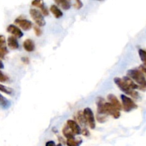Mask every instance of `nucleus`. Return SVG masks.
I'll list each match as a JSON object with an SVG mask.
<instances>
[{
    "label": "nucleus",
    "instance_id": "obj_1",
    "mask_svg": "<svg viewBox=\"0 0 146 146\" xmlns=\"http://www.w3.org/2000/svg\"><path fill=\"white\" fill-rule=\"evenodd\" d=\"M127 76L131 78L137 85L139 86V89L142 91L146 90V78L142 71L138 68L128 70L127 72Z\"/></svg>",
    "mask_w": 146,
    "mask_h": 146
},
{
    "label": "nucleus",
    "instance_id": "obj_2",
    "mask_svg": "<svg viewBox=\"0 0 146 146\" xmlns=\"http://www.w3.org/2000/svg\"><path fill=\"white\" fill-rule=\"evenodd\" d=\"M113 81L114 83L117 85V86H118L123 92L125 93L127 95L131 96L132 98H136V99L138 98V97H139V94H138V92L130 88L129 87H128V86L124 82L122 78L116 77V78H114Z\"/></svg>",
    "mask_w": 146,
    "mask_h": 146
},
{
    "label": "nucleus",
    "instance_id": "obj_3",
    "mask_svg": "<svg viewBox=\"0 0 146 146\" xmlns=\"http://www.w3.org/2000/svg\"><path fill=\"white\" fill-rule=\"evenodd\" d=\"M121 98L122 101V104H121L122 108L125 112H130V111L136 109L138 108V106L130 97L126 96L125 95H121Z\"/></svg>",
    "mask_w": 146,
    "mask_h": 146
},
{
    "label": "nucleus",
    "instance_id": "obj_4",
    "mask_svg": "<svg viewBox=\"0 0 146 146\" xmlns=\"http://www.w3.org/2000/svg\"><path fill=\"white\" fill-rule=\"evenodd\" d=\"M29 13L31 18L35 21L36 24L38 27H44L45 25L46 21L44 20V15L41 12V11L36 9H31L29 11Z\"/></svg>",
    "mask_w": 146,
    "mask_h": 146
},
{
    "label": "nucleus",
    "instance_id": "obj_5",
    "mask_svg": "<svg viewBox=\"0 0 146 146\" xmlns=\"http://www.w3.org/2000/svg\"><path fill=\"white\" fill-rule=\"evenodd\" d=\"M83 113L87 124L89 125L91 129H94L96 128V120L92 110L90 108H86L83 111Z\"/></svg>",
    "mask_w": 146,
    "mask_h": 146
},
{
    "label": "nucleus",
    "instance_id": "obj_6",
    "mask_svg": "<svg viewBox=\"0 0 146 146\" xmlns=\"http://www.w3.org/2000/svg\"><path fill=\"white\" fill-rule=\"evenodd\" d=\"M104 111H105V113L106 115H111L115 119L121 116V113H120L119 110L117 109L109 102H106L105 105H104Z\"/></svg>",
    "mask_w": 146,
    "mask_h": 146
},
{
    "label": "nucleus",
    "instance_id": "obj_7",
    "mask_svg": "<svg viewBox=\"0 0 146 146\" xmlns=\"http://www.w3.org/2000/svg\"><path fill=\"white\" fill-rule=\"evenodd\" d=\"M14 23L24 31H28V30L31 29L33 26L31 21L27 19L21 18V17H18V18L14 20Z\"/></svg>",
    "mask_w": 146,
    "mask_h": 146
},
{
    "label": "nucleus",
    "instance_id": "obj_8",
    "mask_svg": "<svg viewBox=\"0 0 146 146\" xmlns=\"http://www.w3.org/2000/svg\"><path fill=\"white\" fill-rule=\"evenodd\" d=\"M7 31L16 38H21L24 35L22 31L14 24L9 25L7 28Z\"/></svg>",
    "mask_w": 146,
    "mask_h": 146
},
{
    "label": "nucleus",
    "instance_id": "obj_9",
    "mask_svg": "<svg viewBox=\"0 0 146 146\" xmlns=\"http://www.w3.org/2000/svg\"><path fill=\"white\" fill-rule=\"evenodd\" d=\"M66 125H68V128L71 129V131L75 135L81 134L82 129L80 127L79 124L77 123L76 121H74V120H68L66 121Z\"/></svg>",
    "mask_w": 146,
    "mask_h": 146
},
{
    "label": "nucleus",
    "instance_id": "obj_10",
    "mask_svg": "<svg viewBox=\"0 0 146 146\" xmlns=\"http://www.w3.org/2000/svg\"><path fill=\"white\" fill-rule=\"evenodd\" d=\"M9 53L7 49L6 38L4 36L0 35V58L4 59L5 56Z\"/></svg>",
    "mask_w": 146,
    "mask_h": 146
},
{
    "label": "nucleus",
    "instance_id": "obj_11",
    "mask_svg": "<svg viewBox=\"0 0 146 146\" xmlns=\"http://www.w3.org/2000/svg\"><path fill=\"white\" fill-rule=\"evenodd\" d=\"M96 105H97V115H107L105 113L104 111V105L106 104L105 100L101 97H98L96 100Z\"/></svg>",
    "mask_w": 146,
    "mask_h": 146
},
{
    "label": "nucleus",
    "instance_id": "obj_12",
    "mask_svg": "<svg viewBox=\"0 0 146 146\" xmlns=\"http://www.w3.org/2000/svg\"><path fill=\"white\" fill-rule=\"evenodd\" d=\"M107 97H108V100L109 101V103H111L117 109L119 110V111H121L122 109V104L120 103L119 100L118 99V98L115 95H113V94H109Z\"/></svg>",
    "mask_w": 146,
    "mask_h": 146
},
{
    "label": "nucleus",
    "instance_id": "obj_13",
    "mask_svg": "<svg viewBox=\"0 0 146 146\" xmlns=\"http://www.w3.org/2000/svg\"><path fill=\"white\" fill-rule=\"evenodd\" d=\"M7 44H8V46L12 50L18 49L19 47V44L17 38L13 36L8 37V38H7Z\"/></svg>",
    "mask_w": 146,
    "mask_h": 146
},
{
    "label": "nucleus",
    "instance_id": "obj_14",
    "mask_svg": "<svg viewBox=\"0 0 146 146\" xmlns=\"http://www.w3.org/2000/svg\"><path fill=\"white\" fill-rule=\"evenodd\" d=\"M23 47L27 52H32L35 49V44L31 39H26L23 43Z\"/></svg>",
    "mask_w": 146,
    "mask_h": 146
},
{
    "label": "nucleus",
    "instance_id": "obj_15",
    "mask_svg": "<svg viewBox=\"0 0 146 146\" xmlns=\"http://www.w3.org/2000/svg\"><path fill=\"white\" fill-rule=\"evenodd\" d=\"M50 11L52 13L53 15L54 16V17L56 19L61 18L63 16V12L61 11V10L58 8V7L55 4H52V5L50 7Z\"/></svg>",
    "mask_w": 146,
    "mask_h": 146
},
{
    "label": "nucleus",
    "instance_id": "obj_16",
    "mask_svg": "<svg viewBox=\"0 0 146 146\" xmlns=\"http://www.w3.org/2000/svg\"><path fill=\"white\" fill-rule=\"evenodd\" d=\"M122 79L123 80L124 82L128 86V87H129L130 88H131L132 90H134V91H135V90L136 89H139V86H138L137 85L131 78H129V77L127 76H126L123 77Z\"/></svg>",
    "mask_w": 146,
    "mask_h": 146
},
{
    "label": "nucleus",
    "instance_id": "obj_17",
    "mask_svg": "<svg viewBox=\"0 0 146 146\" xmlns=\"http://www.w3.org/2000/svg\"><path fill=\"white\" fill-rule=\"evenodd\" d=\"M62 133L64 137H66L67 139H71V138H75V135L73 133V132L71 131V129L68 128V126L67 125H64V127L62 129Z\"/></svg>",
    "mask_w": 146,
    "mask_h": 146
},
{
    "label": "nucleus",
    "instance_id": "obj_18",
    "mask_svg": "<svg viewBox=\"0 0 146 146\" xmlns=\"http://www.w3.org/2000/svg\"><path fill=\"white\" fill-rule=\"evenodd\" d=\"M0 106L3 109H8L11 106V102L7 98L3 96L1 94H0Z\"/></svg>",
    "mask_w": 146,
    "mask_h": 146
},
{
    "label": "nucleus",
    "instance_id": "obj_19",
    "mask_svg": "<svg viewBox=\"0 0 146 146\" xmlns=\"http://www.w3.org/2000/svg\"><path fill=\"white\" fill-rule=\"evenodd\" d=\"M57 5L60 6L63 9L68 10L71 8V3L66 0H61V1H55Z\"/></svg>",
    "mask_w": 146,
    "mask_h": 146
},
{
    "label": "nucleus",
    "instance_id": "obj_20",
    "mask_svg": "<svg viewBox=\"0 0 146 146\" xmlns=\"http://www.w3.org/2000/svg\"><path fill=\"white\" fill-rule=\"evenodd\" d=\"M82 143V140L81 139H76L71 138V139H67L66 145L68 146H80Z\"/></svg>",
    "mask_w": 146,
    "mask_h": 146
},
{
    "label": "nucleus",
    "instance_id": "obj_21",
    "mask_svg": "<svg viewBox=\"0 0 146 146\" xmlns=\"http://www.w3.org/2000/svg\"><path fill=\"white\" fill-rule=\"evenodd\" d=\"M77 120L78 121L79 123L81 124V125L84 126V128H84V126L86 127L87 123L86 121V119L85 118H84V113H83L82 111H79V112H78V113H77Z\"/></svg>",
    "mask_w": 146,
    "mask_h": 146
},
{
    "label": "nucleus",
    "instance_id": "obj_22",
    "mask_svg": "<svg viewBox=\"0 0 146 146\" xmlns=\"http://www.w3.org/2000/svg\"><path fill=\"white\" fill-rule=\"evenodd\" d=\"M0 91H2L3 93L6 94H8V95H11L13 93V89L11 88H9V87L5 86H3L1 84H0Z\"/></svg>",
    "mask_w": 146,
    "mask_h": 146
},
{
    "label": "nucleus",
    "instance_id": "obj_23",
    "mask_svg": "<svg viewBox=\"0 0 146 146\" xmlns=\"http://www.w3.org/2000/svg\"><path fill=\"white\" fill-rule=\"evenodd\" d=\"M138 54H139V56L141 61L143 63H146V50L139 49Z\"/></svg>",
    "mask_w": 146,
    "mask_h": 146
},
{
    "label": "nucleus",
    "instance_id": "obj_24",
    "mask_svg": "<svg viewBox=\"0 0 146 146\" xmlns=\"http://www.w3.org/2000/svg\"><path fill=\"white\" fill-rule=\"evenodd\" d=\"M9 78L8 76L6 75L4 73H3L2 71L0 70V82L1 83H7L8 82Z\"/></svg>",
    "mask_w": 146,
    "mask_h": 146
},
{
    "label": "nucleus",
    "instance_id": "obj_25",
    "mask_svg": "<svg viewBox=\"0 0 146 146\" xmlns=\"http://www.w3.org/2000/svg\"><path fill=\"white\" fill-rule=\"evenodd\" d=\"M31 5L41 9V7L44 5V2L43 1H33L31 2Z\"/></svg>",
    "mask_w": 146,
    "mask_h": 146
},
{
    "label": "nucleus",
    "instance_id": "obj_26",
    "mask_svg": "<svg viewBox=\"0 0 146 146\" xmlns=\"http://www.w3.org/2000/svg\"><path fill=\"white\" fill-rule=\"evenodd\" d=\"M34 31L36 36H41V34H42V31H41V29L39 28V27H38V26H34Z\"/></svg>",
    "mask_w": 146,
    "mask_h": 146
},
{
    "label": "nucleus",
    "instance_id": "obj_27",
    "mask_svg": "<svg viewBox=\"0 0 146 146\" xmlns=\"http://www.w3.org/2000/svg\"><path fill=\"white\" fill-rule=\"evenodd\" d=\"M74 7H75L76 9H80L83 7L82 2H81V1H78V0H77V1H76L75 3L74 4Z\"/></svg>",
    "mask_w": 146,
    "mask_h": 146
},
{
    "label": "nucleus",
    "instance_id": "obj_28",
    "mask_svg": "<svg viewBox=\"0 0 146 146\" xmlns=\"http://www.w3.org/2000/svg\"><path fill=\"white\" fill-rule=\"evenodd\" d=\"M81 134L84 135V136H88L89 135V131L87 128H83L82 131H81Z\"/></svg>",
    "mask_w": 146,
    "mask_h": 146
},
{
    "label": "nucleus",
    "instance_id": "obj_29",
    "mask_svg": "<svg viewBox=\"0 0 146 146\" xmlns=\"http://www.w3.org/2000/svg\"><path fill=\"white\" fill-rule=\"evenodd\" d=\"M46 146H56V145L54 141H48V142H46Z\"/></svg>",
    "mask_w": 146,
    "mask_h": 146
},
{
    "label": "nucleus",
    "instance_id": "obj_30",
    "mask_svg": "<svg viewBox=\"0 0 146 146\" xmlns=\"http://www.w3.org/2000/svg\"><path fill=\"white\" fill-rule=\"evenodd\" d=\"M139 69L141 70V71H142L144 74H145V76H146V67L144 66L143 65H141V66H140Z\"/></svg>",
    "mask_w": 146,
    "mask_h": 146
},
{
    "label": "nucleus",
    "instance_id": "obj_31",
    "mask_svg": "<svg viewBox=\"0 0 146 146\" xmlns=\"http://www.w3.org/2000/svg\"><path fill=\"white\" fill-rule=\"evenodd\" d=\"M21 61L24 63H25V64H29V59L27 57H23V58H21Z\"/></svg>",
    "mask_w": 146,
    "mask_h": 146
},
{
    "label": "nucleus",
    "instance_id": "obj_32",
    "mask_svg": "<svg viewBox=\"0 0 146 146\" xmlns=\"http://www.w3.org/2000/svg\"><path fill=\"white\" fill-rule=\"evenodd\" d=\"M4 64L2 63V61L0 60V68H4Z\"/></svg>",
    "mask_w": 146,
    "mask_h": 146
},
{
    "label": "nucleus",
    "instance_id": "obj_33",
    "mask_svg": "<svg viewBox=\"0 0 146 146\" xmlns=\"http://www.w3.org/2000/svg\"><path fill=\"white\" fill-rule=\"evenodd\" d=\"M56 146H62V145H61V143H58V145H56Z\"/></svg>",
    "mask_w": 146,
    "mask_h": 146
}]
</instances>
